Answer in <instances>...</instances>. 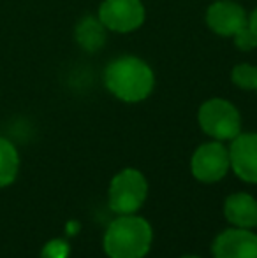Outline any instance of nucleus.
I'll return each instance as SVG.
<instances>
[{"label": "nucleus", "mask_w": 257, "mask_h": 258, "mask_svg": "<svg viewBox=\"0 0 257 258\" xmlns=\"http://www.w3.org/2000/svg\"><path fill=\"white\" fill-rule=\"evenodd\" d=\"M234 174L245 183H257V134H238L229 148Z\"/></svg>", "instance_id": "obj_7"}, {"label": "nucleus", "mask_w": 257, "mask_h": 258, "mask_svg": "<svg viewBox=\"0 0 257 258\" xmlns=\"http://www.w3.org/2000/svg\"><path fill=\"white\" fill-rule=\"evenodd\" d=\"M20 167V156L13 144L0 137V186H7L14 181Z\"/></svg>", "instance_id": "obj_12"}, {"label": "nucleus", "mask_w": 257, "mask_h": 258, "mask_svg": "<svg viewBox=\"0 0 257 258\" xmlns=\"http://www.w3.org/2000/svg\"><path fill=\"white\" fill-rule=\"evenodd\" d=\"M104 25L100 20L86 16L85 20L79 21L78 28H76V39L78 42L88 51H97L106 41V34H104Z\"/></svg>", "instance_id": "obj_11"}, {"label": "nucleus", "mask_w": 257, "mask_h": 258, "mask_svg": "<svg viewBox=\"0 0 257 258\" xmlns=\"http://www.w3.org/2000/svg\"><path fill=\"white\" fill-rule=\"evenodd\" d=\"M69 256V244L62 239L49 241L42 249V258H67Z\"/></svg>", "instance_id": "obj_14"}, {"label": "nucleus", "mask_w": 257, "mask_h": 258, "mask_svg": "<svg viewBox=\"0 0 257 258\" xmlns=\"http://www.w3.org/2000/svg\"><path fill=\"white\" fill-rule=\"evenodd\" d=\"M99 20L108 30L127 34L143 25L144 7L141 0H104L99 7Z\"/></svg>", "instance_id": "obj_5"}, {"label": "nucleus", "mask_w": 257, "mask_h": 258, "mask_svg": "<svg viewBox=\"0 0 257 258\" xmlns=\"http://www.w3.org/2000/svg\"><path fill=\"white\" fill-rule=\"evenodd\" d=\"M199 126L217 141H233L241 130L238 109L224 99H212L199 107Z\"/></svg>", "instance_id": "obj_3"}, {"label": "nucleus", "mask_w": 257, "mask_h": 258, "mask_svg": "<svg viewBox=\"0 0 257 258\" xmlns=\"http://www.w3.org/2000/svg\"><path fill=\"white\" fill-rule=\"evenodd\" d=\"M234 37V42H236V46L240 49H243V51H248V49H254L257 46V35L254 32L250 30V27H243L238 34L233 35Z\"/></svg>", "instance_id": "obj_15"}, {"label": "nucleus", "mask_w": 257, "mask_h": 258, "mask_svg": "<svg viewBox=\"0 0 257 258\" xmlns=\"http://www.w3.org/2000/svg\"><path fill=\"white\" fill-rule=\"evenodd\" d=\"M233 83L243 90H257V69L252 65L241 63L233 69Z\"/></svg>", "instance_id": "obj_13"}, {"label": "nucleus", "mask_w": 257, "mask_h": 258, "mask_svg": "<svg viewBox=\"0 0 257 258\" xmlns=\"http://www.w3.org/2000/svg\"><path fill=\"white\" fill-rule=\"evenodd\" d=\"M215 258H257V235L247 228H229L213 242Z\"/></svg>", "instance_id": "obj_9"}, {"label": "nucleus", "mask_w": 257, "mask_h": 258, "mask_svg": "<svg viewBox=\"0 0 257 258\" xmlns=\"http://www.w3.org/2000/svg\"><path fill=\"white\" fill-rule=\"evenodd\" d=\"M151 227L139 216L124 214L111 221L104 234V251L110 258H143L151 246Z\"/></svg>", "instance_id": "obj_2"}, {"label": "nucleus", "mask_w": 257, "mask_h": 258, "mask_svg": "<svg viewBox=\"0 0 257 258\" xmlns=\"http://www.w3.org/2000/svg\"><path fill=\"white\" fill-rule=\"evenodd\" d=\"M224 214L238 228L257 227V201L248 194H233L226 199Z\"/></svg>", "instance_id": "obj_10"}, {"label": "nucleus", "mask_w": 257, "mask_h": 258, "mask_svg": "<svg viewBox=\"0 0 257 258\" xmlns=\"http://www.w3.org/2000/svg\"><path fill=\"white\" fill-rule=\"evenodd\" d=\"M148 195L146 177L136 169H125L111 179L110 207L118 214H134Z\"/></svg>", "instance_id": "obj_4"}, {"label": "nucleus", "mask_w": 257, "mask_h": 258, "mask_svg": "<svg viewBox=\"0 0 257 258\" xmlns=\"http://www.w3.org/2000/svg\"><path fill=\"white\" fill-rule=\"evenodd\" d=\"M104 83L117 99L124 102H141L153 90V72L136 56L113 60L104 71Z\"/></svg>", "instance_id": "obj_1"}, {"label": "nucleus", "mask_w": 257, "mask_h": 258, "mask_svg": "<svg viewBox=\"0 0 257 258\" xmlns=\"http://www.w3.org/2000/svg\"><path fill=\"white\" fill-rule=\"evenodd\" d=\"M206 23L215 34L231 37L248 25L245 9L231 0H219L206 11Z\"/></svg>", "instance_id": "obj_8"}, {"label": "nucleus", "mask_w": 257, "mask_h": 258, "mask_svg": "<svg viewBox=\"0 0 257 258\" xmlns=\"http://www.w3.org/2000/svg\"><path fill=\"white\" fill-rule=\"evenodd\" d=\"M229 167V150H226L217 141L199 146L192 155V162H190L194 177L201 183L220 181L227 174Z\"/></svg>", "instance_id": "obj_6"}, {"label": "nucleus", "mask_w": 257, "mask_h": 258, "mask_svg": "<svg viewBox=\"0 0 257 258\" xmlns=\"http://www.w3.org/2000/svg\"><path fill=\"white\" fill-rule=\"evenodd\" d=\"M182 258H197V256H182Z\"/></svg>", "instance_id": "obj_17"}, {"label": "nucleus", "mask_w": 257, "mask_h": 258, "mask_svg": "<svg viewBox=\"0 0 257 258\" xmlns=\"http://www.w3.org/2000/svg\"><path fill=\"white\" fill-rule=\"evenodd\" d=\"M248 27H250V30L257 35V9L252 13V16L248 18Z\"/></svg>", "instance_id": "obj_16"}]
</instances>
